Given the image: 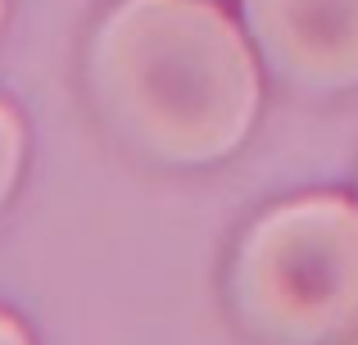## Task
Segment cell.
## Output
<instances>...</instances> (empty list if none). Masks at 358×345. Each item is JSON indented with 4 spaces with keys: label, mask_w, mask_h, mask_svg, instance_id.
I'll list each match as a JSON object with an SVG mask.
<instances>
[{
    "label": "cell",
    "mask_w": 358,
    "mask_h": 345,
    "mask_svg": "<svg viewBox=\"0 0 358 345\" xmlns=\"http://www.w3.org/2000/svg\"><path fill=\"white\" fill-rule=\"evenodd\" d=\"M87 78L109 127L173 169L241 150L263 105L254 45L213 0H118L91 36Z\"/></svg>",
    "instance_id": "cell-1"
},
{
    "label": "cell",
    "mask_w": 358,
    "mask_h": 345,
    "mask_svg": "<svg viewBox=\"0 0 358 345\" xmlns=\"http://www.w3.org/2000/svg\"><path fill=\"white\" fill-rule=\"evenodd\" d=\"M231 304L268 345H345L358 337V200L299 195L241 237Z\"/></svg>",
    "instance_id": "cell-2"
},
{
    "label": "cell",
    "mask_w": 358,
    "mask_h": 345,
    "mask_svg": "<svg viewBox=\"0 0 358 345\" xmlns=\"http://www.w3.org/2000/svg\"><path fill=\"white\" fill-rule=\"evenodd\" d=\"M241 14L281 82L327 96L358 87V0H241Z\"/></svg>",
    "instance_id": "cell-3"
},
{
    "label": "cell",
    "mask_w": 358,
    "mask_h": 345,
    "mask_svg": "<svg viewBox=\"0 0 358 345\" xmlns=\"http://www.w3.org/2000/svg\"><path fill=\"white\" fill-rule=\"evenodd\" d=\"M23 146H27L23 118H18L14 105L0 100V209L9 204V195L18 186V173H23Z\"/></svg>",
    "instance_id": "cell-4"
},
{
    "label": "cell",
    "mask_w": 358,
    "mask_h": 345,
    "mask_svg": "<svg viewBox=\"0 0 358 345\" xmlns=\"http://www.w3.org/2000/svg\"><path fill=\"white\" fill-rule=\"evenodd\" d=\"M0 345H32L27 328L14 318V314H5V309H0Z\"/></svg>",
    "instance_id": "cell-5"
},
{
    "label": "cell",
    "mask_w": 358,
    "mask_h": 345,
    "mask_svg": "<svg viewBox=\"0 0 358 345\" xmlns=\"http://www.w3.org/2000/svg\"><path fill=\"white\" fill-rule=\"evenodd\" d=\"M5 9H9V0H0V23H5Z\"/></svg>",
    "instance_id": "cell-6"
},
{
    "label": "cell",
    "mask_w": 358,
    "mask_h": 345,
    "mask_svg": "<svg viewBox=\"0 0 358 345\" xmlns=\"http://www.w3.org/2000/svg\"><path fill=\"white\" fill-rule=\"evenodd\" d=\"M345 345H358V337H354V341H345Z\"/></svg>",
    "instance_id": "cell-7"
}]
</instances>
